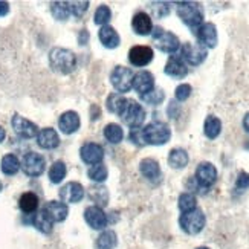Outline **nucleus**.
Segmentation results:
<instances>
[{
	"label": "nucleus",
	"mask_w": 249,
	"mask_h": 249,
	"mask_svg": "<svg viewBox=\"0 0 249 249\" xmlns=\"http://www.w3.org/2000/svg\"><path fill=\"white\" fill-rule=\"evenodd\" d=\"M243 128L249 133V112H248V113L245 115V118H243Z\"/></svg>",
	"instance_id": "49530a36"
},
{
	"label": "nucleus",
	"mask_w": 249,
	"mask_h": 249,
	"mask_svg": "<svg viewBox=\"0 0 249 249\" xmlns=\"http://www.w3.org/2000/svg\"><path fill=\"white\" fill-rule=\"evenodd\" d=\"M49 63H51V68L55 72L68 75L77 68V57H75V53L69 49L53 48L49 52Z\"/></svg>",
	"instance_id": "f257e3e1"
},
{
	"label": "nucleus",
	"mask_w": 249,
	"mask_h": 249,
	"mask_svg": "<svg viewBox=\"0 0 249 249\" xmlns=\"http://www.w3.org/2000/svg\"><path fill=\"white\" fill-rule=\"evenodd\" d=\"M205 222H207V219H205V214L199 208L188 211V213H182L180 219H179L180 228L187 234H191V235L199 234L203 230Z\"/></svg>",
	"instance_id": "20e7f679"
},
{
	"label": "nucleus",
	"mask_w": 249,
	"mask_h": 249,
	"mask_svg": "<svg viewBox=\"0 0 249 249\" xmlns=\"http://www.w3.org/2000/svg\"><path fill=\"white\" fill-rule=\"evenodd\" d=\"M37 144L45 148V150H52V148H57L60 145V136L53 128L48 127V128H43L38 132L37 135Z\"/></svg>",
	"instance_id": "412c9836"
},
{
	"label": "nucleus",
	"mask_w": 249,
	"mask_h": 249,
	"mask_svg": "<svg viewBox=\"0 0 249 249\" xmlns=\"http://www.w3.org/2000/svg\"><path fill=\"white\" fill-rule=\"evenodd\" d=\"M222 132V121L219 120L217 116L210 115L207 120H205L203 124V133L208 139H215Z\"/></svg>",
	"instance_id": "bb28decb"
},
{
	"label": "nucleus",
	"mask_w": 249,
	"mask_h": 249,
	"mask_svg": "<svg viewBox=\"0 0 249 249\" xmlns=\"http://www.w3.org/2000/svg\"><path fill=\"white\" fill-rule=\"evenodd\" d=\"M165 98V93L162 89H153V90H150L148 93H144V95H141V100H142L144 103L150 104V106H159L162 101H164Z\"/></svg>",
	"instance_id": "e433bc0d"
},
{
	"label": "nucleus",
	"mask_w": 249,
	"mask_h": 249,
	"mask_svg": "<svg viewBox=\"0 0 249 249\" xmlns=\"http://www.w3.org/2000/svg\"><path fill=\"white\" fill-rule=\"evenodd\" d=\"M9 13V3L6 2H0V17H3Z\"/></svg>",
	"instance_id": "a18cd8bd"
},
{
	"label": "nucleus",
	"mask_w": 249,
	"mask_h": 249,
	"mask_svg": "<svg viewBox=\"0 0 249 249\" xmlns=\"http://www.w3.org/2000/svg\"><path fill=\"white\" fill-rule=\"evenodd\" d=\"M60 197L64 202L77 203L84 197V188L78 182H69L60 190Z\"/></svg>",
	"instance_id": "6ab92c4d"
},
{
	"label": "nucleus",
	"mask_w": 249,
	"mask_h": 249,
	"mask_svg": "<svg viewBox=\"0 0 249 249\" xmlns=\"http://www.w3.org/2000/svg\"><path fill=\"white\" fill-rule=\"evenodd\" d=\"M128 139L132 141L136 145H144V139H142V128H132L128 133Z\"/></svg>",
	"instance_id": "37998d69"
},
{
	"label": "nucleus",
	"mask_w": 249,
	"mask_h": 249,
	"mask_svg": "<svg viewBox=\"0 0 249 249\" xmlns=\"http://www.w3.org/2000/svg\"><path fill=\"white\" fill-rule=\"evenodd\" d=\"M171 138V128L160 121L150 123L142 128V139L144 144L150 145H164Z\"/></svg>",
	"instance_id": "f03ea898"
},
{
	"label": "nucleus",
	"mask_w": 249,
	"mask_h": 249,
	"mask_svg": "<svg viewBox=\"0 0 249 249\" xmlns=\"http://www.w3.org/2000/svg\"><path fill=\"white\" fill-rule=\"evenodd\" d=\"M52 16L57 20H66L72 14V8L69 2H53L51 5Z\"/></svg>",
	"instance_id": "473e14b6"
},
{
	"label": "nucleus",
	"mask_w": 249,
	"mask_h": 249,
	"mask_svg": "<svg viewBox=\"0 0 249 249\" xmlns=\"http://www.w3.org/2000/svg\"><path fill=\"white\" fill-rule=\"evenodd\" d=\"M80 156L86 164H89V165L101 164V160L104 158V148L96 142H88L81 147Z\"/></svg>",
	"instance_id": "4468645a"
},
{
	"label": "nucleus",
	"mask_w": 249,
	"mask_h": 249,
	"mask_svg": "<svg viewBox=\"0 0 249 249\" xmlns=\"http://www.w3.org/2000/svg\"><path fill=\"white\" fill-rule=\"evenodd\" d=\"M98 37L101 40V43L109 49H115L120 46V36H118V32L115 31V28H112L110 25H106V26H101L100 32H98Z\"/></svg>",
	"instance_id": "b1692460"
},
{
	"label": "nucleus",
	"mask_w": 249,
	"mask_h": 249,
	"mask_svg": "<svg viewBox=\"0 0 249 249\" xmlns=\"http://www.w3.org/2000/svg\"><path fill=\"white\" fill-rule=\"evenodd\" d=\"M107 168L104 164H96V165H92L88 171V176L89 179L95 180V182H104L107 179Z\"/></svg>",
	"instance_id": "4c0bfd02"
},
{
	"label": "nucleus",
	"mask_w": 249,
	"mask_h": 249,
	"mask_svg": "<svg viewBox=\"0 0 249 249\" xmlns=\"http://www.w3.org/2000/svg\"><path fill=\"white\" fill-rule=\"evenodd\" d=\"M11 124H13V128L14 132L20 136V138H25V139H31L38 135V127L26 120V118L20 116V115H14L13 116V121H11Z\"/></svg>",
	"instance_id": "f8f14e48"
},
{
	"label": "nucleus",
	"mask_w": 249,
	"mask_h": 249,
	"mask_svg": "<svg viewBox=\"0 0 249 249\" xmlns=\"http://www.w3.org/2000/svg\"><path fill=\"white\" fill-rule=\"evenodd\" d=\"M18 207L25 214H32L36 213L38 208V197L36 193H23L18 199Z\"/></svg>",
	"instance_id": "a878e982"
},
{
	"label": "nucleus",
	"mask_w": 249,
	"mask_h": 249,
	"mask_svg": "<svg viewBox=\"0 0 249 249\" xmlns=\"http://www.w3.org/2000/svg\"><path fill=\"white\" fill-rule=\"evenodd\" d=\"M5 136H6V133H5V128L0 125V142H2V141L5 139Z\"/></svg>",
	"instance_id": "de8ad7c7"
},
{
	"label": "nucleus",
	"mask_w": 249,
	"mask_h": 249,
	"mask_svg": "<svg viewBox=\"0 0 249 249\" xmlns=\"http://www.w3.org/2000/svg\"><path fill=\"white\" fill-rule=\"evenodd\" d=\"M151 11H153L155 17L162 18V17L168 16V13H170V3H165V2H156V3L151 5Z\"/></svg>",
	"instance_id": "a19ab883"
},
{
	"label": "nucleus",
	"mask_w": 249,
	"mask_h": 249,
	"mask_svg": "<svg viewBox=\"0 0 249 249\" xmlns=\"http://www.w3.org/2000/svg\"><path fill=\"white\" fill-rule=\"evenodd\" d=\"M178 16L183 23L194 31L200 25H203V11L199 3H194V2L178 3Z\"/></svg>",
	"instance_id": "7ed1b4c3"
},
{
	"label": "nucleus",
	"mask_w": 249,
	"mask_h": 249,
	"mask_svg": "<svg viewBox=\"0 0 249 249\" xmlns=\"http://www.w3.org/2000/svg\"><path fill=\"white\" fill-rule=\"evenodd\" d=\"M132 88L138 93H141V95L148 93L150 90H153L155 89V77H153V73L148 72V71H139V72H136L133 75Z\"/></svg>",
	"instance_id": "2eb2a0df"
},
{
	"label": "nucleus",
	"mask_w": 249,
	"mask_h": 249,
	"mask_svg": "<svg viewBox=\"0 0 249 249\" xmlns=\"http://www.w3.org/2000/svg\"><path fill=\"white\" fill-rule=\"evenodd\" d=\"M193 89H191V86L190 84H179L176 90H175V96H176V100L183 103V101H187L190 98V95H191Z\"/></svg>",
	"instance_id": "ea45409f"
},
{
	"label": "nucleus",
	"mask_w": 249,
	"mask_h": 249,
	"mask_svg": "<svg viewBox=\"0 0 249 249\" xmlns=\"http://www.w3.org/2000/svg\"><path fill=\"white\" fill-rule=\"evenodd\" d=\"M80 125H81L80 116H78L77 112H73V110L64 112L60 116V120H58V127H60V130H61L64 135H72V133H75L80 128Z\"/></svg>",
	"instance_id": "a211bd4d"
},
{
	"label": "nucleus",
	"mask_w": 249,
	"mask_h": 249,
	"mask_svg": "<svg viewBox=\"0 0 249 249\" xmlns=\"http://www.w3.org/2000/svg\"><path fill=\"white\" fill-rule=\"evenodd\" d=\"M208 51L207 48H203L199 43H185L180 48V58L185 61V64L190 66H199L205 60H207Z\"/></svg>",
	"instance_id": "423d86ee"
},
{
	"label": "nucleus",
	"mask_w": 249,
	"mask_h": 249,
	"mask_svg": "<svg viewBox=\"0 0 249 249\" xmlns=\"http://www.w3.org/2000/svg\"><path fill=\"white\" fill-rule=\"evenodd\" d=\"M66 178V164L63 160H55L49 170V179L52 183H60Z\"/></svg>",
	"instance_id": "72a5a7b5"
},
{
	"label": "nucleus",
	"mask_w": 249,
	"mask_h": 249,
	"mask_svg": "<svg viewBox=\"0 0 249 249\" xmlns=\"http://www.w3.org/2000/svg\"><path fill=\"white\" fill-rule=\"evenodd\" d=\"M190 158L188 153L183 148H173L168 155V164L171 168H176V170H182L188 165Z\"/></svg>",
	"instance_id": "393cba45"
},
{
	"label": "nucleus",
	"mask_w": 249,
	"mask_h": 249,
	"mask_svg": "<svg viewBox=\"0 0 249 249\" xmlns=\"http://www.w3.org/2000/svg\"><path fill=\"white\" fill-rule=\"evenodd\" d=\"M133 72L125 66H116L110 73V81L118 93H125L132 89L133 84Z\"/></svg>",
	"instance_id": "1a4fd4ad"
},
{
	"label": "nucleus",
	"mask_w": 249,
	"mask_h": 249,
	"mask_svg": "<svg viewBox=\"0 0 249 249\" xmlns=\"http://www.w3.org/2000/svg\"><path fill=\"white\" fill-rule=\"evenodd\" d=\"M84 219L93 230H103L107 226V215L100 207H96V205H92V207L86 208Z\"/></svg>",
	"instance_id": "dca6fc26"
},
{
	"label": "nucleus",
	"mask_w": 249,
	"mask_h": 249,
	"mask_svg": "<svg viewBox=\"0 0 249 249\" xmlns=\"http://www.w3.org/2000/svg\"><path fill=\"white\" fill-rule=\"evenodd\" d=\"M153 40L156 43V46L159 51L165 52V53H175L180 48V41L179 37L173 32L164 31L160 26L153 28Z\"/></svg>",
	"instance_id": "39448f33"
},
{
	"label": "nucleus",
	"mask_w": 249,
	"mask_h": 249,
	"mask_svg": "<svg viewBox=\"0 0 249 249\" xmlns=\"http://www.w3.org/2000/svg\"><path fill=\"white\" fill-rule=\"evenodd\" d=\"M178 205H179V210L182 213H188V211H193L197 208V200H196V196L191 193H182L179 196V200H178Z\"/></svg>",
	"instance_id": "f704fd0d"
},
{
	"label": "nucleus",
	"mask_w": 249,
	"mask_h": 249,
	"mask_svg": "<svg viewBox=\"0 0 249 249\" xmlns=\"http://www.w3.org/2000/svg\"><path fill=\"white\" fill-rule=\"evenodd\" d=\"M21 170L26 176H31V178H37L40 176L43 171H45V167H46V160L43 158L40 153H36V151H29L23 156L21 159V164H20Z\"/></svg>",
	"instance_id": "6e6552de"
},
{
	"label": "nucleus",
	"mask_w": 249,
	"mask_h": 249,
	"mask_svg": "<svg viewBox=\"0 0 249 249\" xmlns=\"http://www.w3.org/2000/svg\"><path fill=\"white\" fill-rule=\"evenodd\" d=\"M121 118L128 127L138 128V127L142 125V123L145 121V110L138 101L128 100L124 112L121 113Z\"/></svg>",
	"instance_id": "0eeeda50"
},
{
	"label": "nucleus",
	"mask_w": 249,
	"mask_h": 249,
	"mask_svg": "<svg viewBox=\"0 0 249 249\" xmlns=\"http://www.w3.org/2000/svg\"><path fill=\"white\" fill-rule=\"evenodd\" d=\"M71 8H72V14L75 17H81L86 11H88L89 2H73V3H71Z\"/></svg>",
	"instance_id": "79ce46f5"
},
{
	"label": "nucleus",
	"mask_w": 249,
	"mask_h": 249,
	"mask_svg": "<svg viewBox=\"0 0 249 249\" xmlns=\"http://www.w3.org/2000/svg\"><path fill=\"white\" fill-rule=\"evenodd\" d=\"M196 249H210V248H207V246H200V248H196Z\"/></svg>",
	"instance_id": "09e8293b"
},
{
	"label": "nucleus",
	"mask_w": 249,
	"mask_h": 249,
	"mask_svg": "<svg viewBox=\"0 0 249 249\" xmlns=\"http://www.w3.org/2000/svg\"><path fill=\"white\" fill-rule=\"evenodd\" d=\"M45 213L49 215V219L52 222H63L68 217L69 208L64 202H57V200H51L45 205Z\"/></svg>",
	"instance_id": "aec40b11"
},
{
	"label": "nucleus",
	"mask_w": 249,
	"mask_h": 249,
	"mask_svg": "<svg viewBox=\"0 0 249 249\" xmlns=\"http://www.w3.org/2000/svg\"><path fill=\"white\" fill-rule=\"evenodd\" d=\"M153 60V49L150 46H133L128 51V61L136 68H144Z\"/></svg>",
	"instance_id": "ddd939ff"
},
{
	"label": "nucleus",
	"mask_w": 249,
	"mask_h": 249,
	"mask_svg": "<svg viewBox=\"0 0 249 249\" xmlns=\"http://www.w3.org/2000/svg\"><path fill=\"white\" fill-rule=\"evenodd\" d=\"M164 72L168 75V77L171 78H183V77H187V73H188V68H187V64L185 61H183L179 55H171L165 64V69Z\"/></svg>",
	"instance_id": "f3484780"
},
{
	"label": "nucleus",
	"mask_w": 249,
	"mask_h": 249,
	"mask_svg": "<svg viewBox=\"0 0 249 249\" xmlns=\"http://www.w3.org/2000/svg\"><path fill=\"white\" fill-rule=\"evenodd\" d=\"M0 168H2V173L6 176H13L18 171L20 168V162L17 159L16 155H6L2 158V164H0Z\"/></svg>",
	"instance_id": "2f4dec72"
},
{
	"label": "nucleus",
	"mask_w": 249,
	"mask_h": 249,
	"mask_svg": "<svg viewBox=\"0 0 249 249\" xmlns=\"http://www.w3.org/2000/svg\"><path fill=\"white\" fill-rule=\"evenodd\" d=\"M110 18H112V11L107 5H101V6H98V9L95 11V17H93L95 25L106 26L110 21Z\"/></svg>",
	"instance_id": "c9c22d12"
},
{
	"label": "nucleus",
	"mask_w": 249,
	"mask_h": 249,
	"mask_svg": "<svg viewBox=\"0 0 249 249\" xmlns=\"http://www.w3.org/2000/svg\"><path fill=\"white\" fill-rule=\"evenodd\" d=\"M132 28L138 36H148L153 31V21L147 13H136L132 20Z\"/></svg>",
	"instance_id": "4be33fe9"
},
{
	"label": "nucleus",
	"mask_w": 249,
	"mask_h": 249,
	"mask_svg": "<svg viewBox=\"0 0 249 249\" xmlns=\"http://www.w3.org/2000/svg\"><path fill=\"white\" fill-rule=\"evenodd\" d=\"M31 222L43 234H49L52 231L53 222L49 219V215L45 213V210H41V211H38V213H36L34 215H32V220Z\"/></svg>",
	"instance_id": "cd10ccee"
},
{
	"label": "nucleus",
	"mask_w": 249,
	"mask_h": 249,
	"mask_svg": "<svg viewBox=\"0 0 249 249\" xmlns=\"http://www.w3.org/2000/svg\"><path fill=\"white\" fill-rule=\"evenodd\" d=\"M194 180L197 182L200 190H208L210 187L214 185L215 180H217V170H215V167L211 162H200L196 170Z\"/></svg>",
	"instance_id": "9d476101"
},
{
	"label": "nucleus",
	"mask_w": 249,
	"mask_h": 249,
	"mask_svg": "<svg viewBox=\"0 0 249 249\" xmlns=\"http://www.w3.org/2000/svg\"><path fill=\"white\" fill-rule=\"evenodd\" d=\"M197 40H199V45H202L203 48H215L217 46V28H215L214 23H203L200 25L196 31H194Z\"/></svg>",
	"instance_id": "9b49d317"
},
{
	"label": "nucleus",
	"mask_w": 249,
	"mask_h": 249,
	"mask_svg": "<svg viewBox=\"0 0 249 249\" xmlns=\"http://www.w3.org/2000/svg\"><path fill=\"white\" fill-rule=\"evenodd\" d=\"M139 170L142 173V176L145 179H148L150 182H159L160 180V167L158 164V160L151 159V158H147V159H142L139 164Z\"/></svg>",
	"instance_id": "5701e85b"
},
{
	"label": "nucleus",
	"mask_w": 249,
	"mask_h": 249,
	"mask_svg": "<svg viewBox=\"0 0 249 249\" xmlns=\"http://www.w3.org/2000/svg\"><path fill=\"white\" fill-rule=\"evenodd\" d=\"M235 187L239 188V190H248V188H249V173L242 171L240 175L237 176Z\"/></svg>",
	"instance_id": "c03bdc74"
},
{
	"label": "nucleus",
	"mask_w": 249,
	"mask_h": 249,
	"mask_svg": "<svg viewBox=\"0 0 249 249\" xmlns=\"http://www.w3.org/2000/svg\"><path fill=\"white\" fill-rule=\"evenodd\" d=\"M0 191H2V182H0Z\"/></svg>",
	"instance_id": "8fccbe9b"
},
{
	"label": "nucleus",
	"mask_w": 249,
	"mask_h": 249,
	"mask_svg": "<svg viewBox=\"0 0 249 249\" xmlns=\"http://www.w3.org/2000/svg\"><path fill=\"white\" fill-rule=\"evenodd\" d=\"M90 199L93 202H96L98 205L96 207L101 208V205H107V199H109V194H107V190L103 187H96L90 190Z\"/></svg>",
	"instance_id": "58836bf2"
},
{
	"label": "nucleus",
	"mask_w": 249,
	"mask_h": 249,
	"mask_svg": "<svg viewBox=\"0 0 249 249\" xmlns=\"http://www.w3.org/2000/svg\"><path fill=\"white\" fill-rule=\"evenodd\" d=\"M104 136L110 144H120L123 141V138H124V132H123L121 125L110 123V124H107L104 127Z\"/></svg>",
	"instance_id": "7c9ffc66"
},
{
	"label": "nucleus",
	"mask_w": 249,
	"mask_h": 249,
	"mask_svg": "<svg viewBox=\"0 0 249 249\" xmlns=\"http://www.w3.org/2000/svg\"><path fill=\"white\" fill-rule=\"evenodd\" d=\"M118 245V237L115 231H103L96 239V248L98 249H113Z\"/></svg>",
	"instance_id": "c756f323"
},
{
	"label": "nucleus",
	"mask_w": 249,
	"mask_h": 249,
	"mask_svg": "<svg viewBox=\"0 0 249 249\" xmlns=\"http://www.w3.org/2000/svg\"><path fill=\"white\" fill-rule=\"evenodd\" d=\"M127 98H124V96L121 93H110L109 95V98H107V109H109V112L112 113H116V115H120L124 112L125 109V106H127Z\"/></svg>",
	"instance_id": "c85d7f7f"
}]
</instances>
